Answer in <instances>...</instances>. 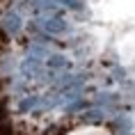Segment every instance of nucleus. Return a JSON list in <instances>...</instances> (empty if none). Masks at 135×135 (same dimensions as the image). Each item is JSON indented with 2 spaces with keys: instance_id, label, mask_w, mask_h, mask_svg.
Here are the masks:
<instances>
[{
  "instance_id": "1",
  "label": "nucleus",
  "mask_w": 135,
  "mask_h": 135,
  "mask_svg": "<svg viewBox=\"0 0 135 135\" xmlns=\"http://www.w3.org/2000/svg\"><path fill=\"white\" fill-rule=\"evenodd\" d=\"M69 135H112L108 128H101V126H85V128H76L71 131Z\"/></svg>"
}]
</instances>
